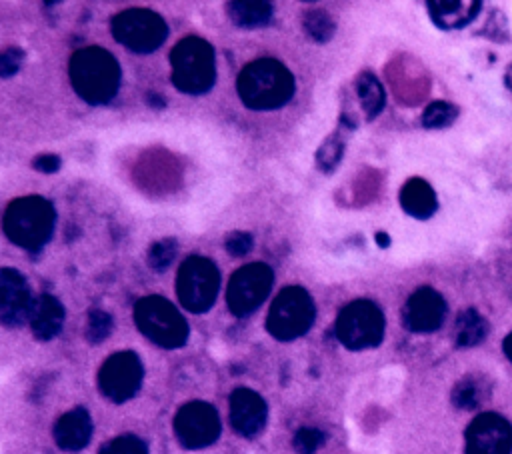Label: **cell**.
Masks as SVG:
<instances>
[{"label":"cell","mask_w":512,"mask_h":454,"mask_svg":"<svg viewBox=\"0 0 512 454\" xmlns=\"http://www.w3.org/2000/svg\"><path fill=\"white\" fill-rule=\"evenodd\" d=\"M502 346H504V354H506V358L512 362V332L504 338V344H502Z\"/></svg>","instance_id":"d590c367"},{"label":"cell","mask_w":512,"mask_h":454,"mask_svg":"<svg viewBox=\"0 0 512 454\" xmlns=\"http://www.w3.org/2000/svg\"><path fill=\"white\" fill-rule=\"evenodd\" d=\"M32 166L34 170L38 172H44V174H52V172H58L60 168V158L56 154H40L32 160Z\"/></svg>","instance_id":"836d02e7"},{"label":"cell","mask_w":512,"mask_h":454,"mask_svg":"<svg viewBox=\"0 0 512 454\" xmlns=\"http://www.w3.org/2000/svg\"><path fill=\"white\" fill-rule=\"evenodd\" d=\"M224 246L230 256H246L252 250L254 240H252V234L248 232H232L228 234Z\"/></svg>","instance_id":"d6a6232c"},{"label":"cell","mask_w":512,"mask_h":454,"mask_svg":"<svg viewBox=\"0 0 512 454\" xmlns=\"http://www.w3.org/2000/svg\"><path fill=\"white\" fill-rule=\"evenodd\" d=\"M302 26L306 30V34L314 40V42H328L334 32H336V22L332 20V16L322 10V8H312V10H306L304 18H302Z\"/></svg>","instance_id":"d4e9b609"},{"label":"cell","mask_w":512,"mask_h":454,"mask_svg":"<svg viewBox=\"0 0 512 454\" xmlns=\"http://www.w3.org/2000/svg\"><path fill=\"white\" fill-rule=\"evenodd\" d=\"M456 118H458V106L444 102V100H436L424 108L422 126L430 128V130H440V128L450 126Z\"/></svg>","instance_id":"484cf974"},{"label":"cell","mask_w":512,"mask_h":454,"mask_svg":"<svg viewBox=\"0 0 512 454\" xmlns=\"http://www.w3.org/2000/svg\"><path fill=\"white\" fill-rule=\"evenodd\" d=\"M138 330L162 348H180L188 338L184 316L162 296H144L134 306Z\"/></svg>","instance_id":"5b68a950"},{"label":"cell","mask_w":512,"mask_h":454,"mask_svg":"<svg viewBox=\"0 0 512 454\" xmlns=\"http://www.w3.org/2000/svg\"><path fill=\"white\" fill-rule=\"evenodd\" d=\"M174 432L180 444L188 450L210 446L220 434L218 412L206 402H188L174 418Z\"/></svg>","instance_id":"7c38bea8"},{"label":"cell","mask_w":512,"mask_h":454,"mask_svg":"<svg viewBox=\"0 0 512 454\" xmlns=\"http://www.w3.org/2000/svg\"><path fill=\"white\" fill-rule=\"evenodd\" d=\"M464 454H512V424L496 412H482L466 428Z\"/></svg>","instance_id":"4fadbf2b"},{"label":"cell","mask_w":512,"mask_h":454,"mask_svg":"<svg viewBox=\"0 0 512 454\" xmlns=\"http://www.w3.org/2000/svg\"><path fill=\"white\" fill-rule=\"evenodd\" d=\"M24 62V52L16 46H10L0 52V78L14 76Z\"/></svg>","instance_id":"1f68e13d"},{"label":"cell","mask_w":512,"mask_h":454,"mask_svg":"<svg viewBox=\"0 0 512 454\" xmlns=\"http://www.w3.org/2000/svg\"><path fill=\"white\" fill-rule=\"evenodd\" d=\"M376 242H378L380 248H386L390 244V238H388L386 232H376Z\"/></svg>","instance_id":"8d00e7d4"},{"label":"cell","mask_w":512,"mask_h":454,"mask_svg":"<svg viewBox=\"0 0 512 454\" xmlns=\"http://www.w3.org/2000/svg\"><path fill=\"white\" fill-rule=\"evenodd\" d=\"M448 306L440 292L430 286L414 290L402 310V322L410 332L428 334L444 324Z\"/></svg>","instance_id":"5bb4252c"},{"label":"cell","mask_w":512,"mask_h":454,"mask_svg":"<svg viewBox=\"0 0 512 454\" xmlns=\"http://www.w3.org/2000/svg\"><path fill=\"white\" fill-rule=\"evenodd\" d=\"M228 16L238 28H260L272 18V4L264 0L250 2H228Z\"/></svg>","instance_id":"7402d4cb"},{"label":"cell","mask_w":512,"mask_h":454,"mask_svg":"<svg viewBox=\"0 0 512 454\" xmlns=\"http://www.w3.org/2000/svg\"><path fill=\"white\" fill-rule=\"evenodd\" d=\"M504 82H506V86H508V90H512V64L508 66V70H506V76H504Z\"/></svg>","instance_id":"74e56055"},{"label":"cell","mask_w":512,"mask_h":454,"mask_svg":"<svg viewBox=\"0 0 512 454\" xmlns=\"http://www.w3.org/2000/svg\"><path fill=\"white\" fill-rule=\"evenodd\" d=\"M266 416L268 408L258 392L250 388H236L230 394V424L240 436H256L264 428Z\"/></svg>","instance_id":"2e32d148"},{"label":"cell","mask_w":512,"mask_h":454,"mask_svg":"<svg viewBox=\"0 0 512 454\" xmlns=\"http://www.w3.org/2000/svg\"><path fill=\"white\" fill-rule=\"evenodd\" d=\"M400 206L402 210L418 220H426L430 218L436 208V192L432 190V186L424 180V178H410L404 182V186L400 188Z\"/></svg>","instance_id":"ffe728a7"},{"label":"cell","mask_w":512,"mask_h":454,"mask_svg":"<svg viewBox=\"0 0 512 454\" xmlns=\"http://www.w3.org/2000/svg\"><path fill=\"white\" fill-rule=\"evenodd\" d=\"M172 84L186 94H204L216 82V58L212 46L198 38H182L170 52Z\"/></svg>","instance_id":"277c9868"},{"label":"cell","mask_w":512,"mask_h":454,"mask_svg":"<svg viewBox=\"0 0 512 454\" xmlns=\"http://www.w3.org/2000/svg\"><path fill=\"white\" fill-rule=\"evenodd\" d=\"M356 96L368 120H374L384 110L386 94L380 80L372 72H362L356 78Z\"/></svg>","instance_id":"cb8c5ba5"},{"label":"cell","mask_w":512,"mask_h":454,"mask_svg":"<svg viewBox=\"0 0 512 454\" xmlns=\"http://www.w3.org/2000/svg\"><path fill=\"white\" fill-rule=\"evenodd\" d=\"M100 454H148V448L140 438H136L132 434H124V436H116L108 444H104L100 448Z\"/></svg>","instance_id":"f546056e"},{"label":"cell","mask_w":512,"mask_h":454,"mask_svg":"<svg viewBox=\"0 0 512 454\" xmlns=\"http://www.w3.org/2000/svg\"><path fill=\"white\" fill-rule=\"evenodd\" d=\"M274 284V274L268 264L254 262L238 268L228 282V308L234 316L252 314L270 294Z\"/></svg>","instance_id":"30bf717a"},{"label":"cell","mask_w":512,"mask_h":454,"mask_svg":"<svg viewBox=\"0 0 512 454\" xmlns=\"http://www.w3.org/2000/svg\"><path fill=\"white\" fill-rule=\"evenodd\" d=\"M344 152V138L340 134H332L330 138L324 140V144L316 152V164L322 172H332Z\"/></svg>","instance_id":"4316f807"},{"label":"cell","mask_w":512,"mask_h":454,"mask_svg":"<svg viewBox=\"0 0 512 454\" xmlns=\"http://www.w3.org/2000/svg\"><path fill=\"white\" fill-rule=\"evenodd\" d=\"M112 332V316L104 310H92L88 314V324H86V338L92 344H98L106 340Z\"/></svg>","instance_id":"f1b7e54d"},{"label":"cell","mask_w":512,"mask_h":454,"mask_svg":"<svg viewBox=\"0 0 512 454\" xmlns=\"http://www.w3.org/2000/svg\"><path fill=\"white\" fill-rule=\"evenodd\" d=\"M240 100L252 110H274L294 96L292 72L274 58H258L238 76Z\"/></svg>","instance_id":"7a4b0ae2"},{"label":"cell","mask_w":512,"mask_h":454,"mask_svg":"<svg viewBox=\"0 0 512 454\" xmlns=\"http://www.w3.org/2000/svg\"><path fill=\"white\" fill-rule=\"evenodd\" d=\"M92 436V418L84 408H74L54 424V440L66 452L82 450Z\"/></svg>","instance_id":"e0dca14e"},{"label":"cell","mask_w":512,"mask_h":454,"mask_svg":"<svg viewBox=\"0 0 512 454\" xmlns=\"http://www.w3.org/2000/svg\"><path fill=\"white\" fill-rule=\"evenodd\" d=\"M142 376H144V368L140 358L134 352H116L112 354L100 368L98 372V386L100 392L120 404L130 400L140 384H142Z\"/></svg>","instance_id":"8fae6325"},{"label":"cell","mask_w":512,"mask_h":454,"mask_svg":"<svg viewBox=\"0 0 512 454\" xmlns=\"http://www.w3.org/2000/svg\"><path fill=\"white\" fill-rule=\"evenodd\" d=\"M488 334L486 318L474 308L462 310L454 324V340L460 348H470L480 344Z\"/></svg>","instance_id":"603a6c76"},{"label":"cell","mask_w":512,"mask_h":454,"mask_svg":"<svg viewBox=\"0 0 512 454\" xmlns=\"http://www.w3.org/2000/svg\"><path fill=\"white\" fill-rule=\"evenodd\" d=\"M292 444L298 454H314L324 444V432L318 428H300L294 434Z\"/></svg>","instance_id":"4dcf8cb0"},{"label":"cell","mask_w":512,"mask_h":454,"mask_svg":"<svg viewBox=\"0 0 512 454\" xmlns=\"http://www.w3.org/2000/svg\"><path fill=\"white\" fill-rule=\"evenodd\" d=\"M68 74L74 92L84 102L100 106L108 104L116 96L122 72L120 64L108 50L100 46H86L72 54Z\"/></svg>","instance_id":"6da1fadb"},{"label":"cell","mask_w":512,"mask_h":454,"mask_svg":"<svg viewBox=\"0 0 512 454\" xmlns=\"http://www.w3.org/2000/svg\"><path fill=\"white\" fill-rule=\"evenodd\" d=\"M386 320L378 304L372 300L360 298L346 304L336 318V338L348 350L374 348L384 338Z\"/></svg>","instance_id":"8992f818"},{"label":"cell","mask_w":512,"mask_h":454,"mask_svg":"<svg viewBox=\"0 0 512 454\" xmlns=\"http://www.w3.org/2000/svg\"><path fill=\"white\" fill-rule=\"evenodd\" d=\"M114 38L136 54H150L162 46L168 26L162 16L146 8H128L112 18Z\"/></svg>","instance_id":"9c48e42d"},{"label":"cell","mask_w":512,"mask_h":454,"mask_svg":"<svg viewBox=\"0 0 512 454\" xmlns=\"http://www.w3.org/2000/svg\"><path fill=\"white\" fill-rule=\"evenodd\" d=\"M32 292L26 278L14 268H0V322L4 326H20L30 320Z\"/></svg>","instance_id":"9a60e30c"},{"label":"cell","mask_w":512,"mask_h":454,"mask_svg":"<svg viewBox=\"0 0 512 454\" xmlns=\"http://www.w3.org/2000/svg\"><path fill=\"white\" fill-rule=\"evenodd\" d=\"M314 316L316 306L310 294L300 286H286L270 306L266 328L276 340H294L310 330Z\"/></svg>","instance_id":"52a82bcc"},{"label":"cell","mask_w":512,"mask_h":454,"mask_svg":"<svg viewBox=\"0 0 512 454\" xmlns=\"http://www.w3.org/2000/svg\"><path fill=\"white\" fill-rule=\"evenodd\" d=\"M64 324V306L52 294H40L30 312V326L38 340H52Z\"/></svg>","instance_id":"ac0fdd59"},{"label":"cell","mask_w":512,"mask_h":454,"mask_svg":"<svg viewBox=\"0 0 512 454\" xmlns=\"http://www.w3.org/2000/svg\"><path fill=\"white\" fill-rule=\"evenodd\" d=\"M176 252H178V244L174 238H162V240L154 242L148 250L150 268L156 272H164L174 262Z\"/></svg>","instance_id":"83f0119b"},{"label":"cell","mask_w":512,"mask_h":454,"mask_svg":"<svg viewBox=\"0 0 512 454\" xmlns=\"http://www.w3.org/2000/svg\"><path fill=\"white\" fill-rule=\"evenodd\" d=\"M148 98V104H152V106H156V108H164L166 106V102H164V98L162 96H158V94H148L146 96Z\"/></svg>","instance_id":"e575fe53"},{"label":"cell","mask_w":512,"mask_h":454,"mask_svg":"<svg viewBox=\"0 0 512 454\" xmlns=\"http://www.w3.org/2000/svg\"><path fill=\"white\" fill-rule=\"evenodd\" d=\"M56 210L42 196H24L10 202L4 212V232L24 250H40L54 232Z\"/></svg>","instance_id":"3957f363"},{"label":"cell","mask_w":512,"mask_h":454,"mask_svg":"<svg viewBox=\"0 0 512 454\" xmlns=\"http://www.w3.org/2000/svg\"><path fill=\"white\" fill-rule=\"evenodd\" d=\"M488 394H490V384L486 382V378L468 374L454 384L450 400L458 410H476L478 406L484 404Z\"/></svg>","instance_id":"44dd1931"},{"label":"cell","mask_w":512,"mask_h":454,"mask_svg":"<svg viewBox=\"0 0 512 454\" xmlns=\"http://www.w3.org/2000/svg\"><path fill=\"white\" fill-rule=\"evenodd\" d=\"M220 288V272L212 260L190 256L182 262L176 278V292L182 306L194 314L212 308Z\"/></svg>","instance_id":"ba28073f"},{"label":"cell","mask_w":512,"mask_h":454,"mask_svg":"<svg viewBox=\"0 0 512 454\" xmlns=\"http://www.w3.org/2000/svg\"><path fill=\"white\" fill-rule=\"evenodd\" d=\"M428 14L432 22L442 28V30H452V28H464L468 26L482 10L480 2H462V0H432L426 4Z\"/></svg>","instance_id":"d6986e66"}]
</instances>
